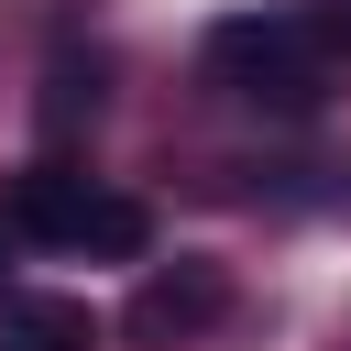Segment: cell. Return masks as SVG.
Here are the masks:
<instances>
[{
    "mask_svg": "<svg viewBox=\"0 0 351 351\" xmlns=\"http://www.w3.org/2000/svg\"><path fill=\"white\" fill-rule=\"evenodd\" d=\"M219 307H230V274L219 263H165V274H143V296L121 307V329L143 351H165V340H197Z\"/></svg>",
    "mask_w": 351,
    "mask_h": 351,
    "instance_id": "obj_2",
    "label": "cell"
},
{
    "mask_svg": "<svg viewBox=\"0 0 351 351\" xmlns=\"http://www.w3.org/2000/svg\"><path fill=\"white\" fill-rule=\"evenodd\" d=\"M0 296H11V230H0Z\"/></svg>",
    "mask_w": 351,
    "mask_h": 351,
    "instance_id": "obj_8",
    "label": "cell"
},
{
    "mask_svg": "<svg viewBox=\"0 0 351 351\" xmlns=\"http://www.w3.org/2000/svg\"><path fill=\"white\" fill-rule=\"evenodd\" d=\"M296 22H307V44L329 55V44H351V0H296Z\"/></svg>",
    "mask_w": 351,
    "mask_h": 351,
    "instance_id": "obj_7",
    "label": "cell"
},
{
    "mask_svg": "<svg viewBox=\"0 0 351 351\" xmlns=\"http://www.w3.org/2000/svg\"><path fill=\"white\" fill-rule=\"evenodd\" d=\"M77 110H99V55H88V66H77V55H55V99H44V121L66 132Z\"/></svg>",
    "mask_w": 351,
    "mask_h": 351,
    "instance_id": "obj_6",
    "label": "cell"
},
{
    "mask_svg": "<svg viewBox=\"0 0 351 351\" xmlns=\"http://www.w3.org/2000/svg\"><path fill=\"white\" fill-rule=\"evenodd\" d=\"M99 318L77 296H0V351H88Z\"/></svg>",
    "mask_w": 351,
    "mask_h": 351,
    "instance_id": "obj_4",
    "label": "cell"
},
{
    "mask_svg": "<svg viewBox=\"0 0 351 351\" xmlns=\"http://www.w3.org/2000/svg\"><path fill=\"white\" fill-rule=\"evenodd\" d=\"M143 241H154V208H143V197H110V186H99V208H88V241H77V252H110V263H132Z\"/></svg>",
    "mask_w": 351,
    "mask_h": 351,
    "instance_id": "obj_5",
    "label": "cell"
},
{
    "mask_svg": "<svg viewBox=\"0 0 351 351\" xmlns=\"http://www.w3.org/2000/svg\"><path fill=\"white\" fill-rule=\"evenodd\" d=\"M208 66L241 88V99H274V110H307L318 99V44L296 11H263V22H219L208 33Z\"/></svg>",
    "mask_w": 351,
    "mask_h": 351,
    "instance_id": "obj_1",
    "label": "cell"
},
{
    "mask_svg": "<svg viewBox=\"0 0 351 351\" xmlns=\"http://www.w3.org/2000/svg\"><path fill=\"white\" fill-rule=\"evenodd\" d=\"M88 208H99V186L77 176V165H33V176H11V230L22 241H88Z\"/></svg>",
    "mask_w": 351,
    "mask_h": 351,
    "instance_id": "obj_3",
    "label": "cell"
}]
</instances>
